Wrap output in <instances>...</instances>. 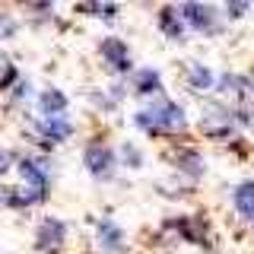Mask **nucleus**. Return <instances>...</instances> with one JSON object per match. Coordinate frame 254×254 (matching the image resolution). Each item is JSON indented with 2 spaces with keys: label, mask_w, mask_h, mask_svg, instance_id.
<instances>
[{
  "label": "nucleus",
  "mask_w": 254,
  "mask_h": 254,
  "mask_svg": "<svg viewBox=\"0 0 254 254\" xmlns=\"http://www.w3.org/2000/svg\"><path fill=\"white\" fill-rule=\"evenodd\" d=\"M133 124L146 133H172V130H185L188 127V115L175 105V102L156 99V102L143 105L137 115H133Z\"/></svg>",
  "instance_id": "nucleus-1"
},
{
  "label": "nucleus",
  "mask_w": 254,
  "mask_h": 254,
  "mask_svg": "<svg viewBox=\"0 0 254 254\" xmlns=\"http://www.w3.org/2000/svg\"><path fill=\"white\" fill-rule=\"evenodd\" d=\"M219 89L226 95L235 99V115H238V124H248L254 127V79L251 76H242V73H226L219 79Z\"/></svg>",
  "instance_id": "nucleus-2"
},
{
  "label": "nucleus",
  "mask_w": 254,
  "mask_h": 254,
  "mask_svg": "<svg viewBox=\"0 0 254 254\" xmlns=\"http://www.w3.org/2000/svg\"><path fill=\"white\" fill-rule=\"evenodd\" d=\"M235 124H238V115L229 111L226 105H219V102H210L200 115V130L210 133V137H232Z\"/></svg>",
  "instance_id": "nucleus-3"
},
{
  "label": "nucleus",
  "mask_w": 254,
  "mask_h": 254,
  "mask_svg": "<svg viewBox=\"0 0 254 254\" xmlns=\"http://www.w3.org/2000/svg\"><path fill=\"white\" fill-rule=\"evenodd\" d=\"M181 16H185V22H188V26H194L197 32H206V35L219 32V13L213 10V6L185 3V6H181Z\"/></svg>",
  "instance_id": "nucleus-4"
},
{
  "label": "nucleus",
  "mask_w": 254,
  "mask_h": 254,
  "mask_svg": "<svg viewBox=\"0 0 254 254\" xmlns=\"http://www.w3.org/2000/svg\"><path fill=\"white\" fill-rule=\"evenodd\" d=\"M83 162L95 178H111V172H115V153H111L108 146H102V143H92V146L86 149Z\"/></svg>",
  "instance_id": "nucleus-5"
},
{
  "label": "nucleus",
  "mask_w": 254,
  "mask_h": 254,
  "mask_svg": "<svg viewBox=\"0 0 254 254\" xmlns=\"http://www.w3.org/2000/svg\"><path fill=\"white\" fill-rule=\"evenodd\" d=\"M64 238H67V226L61 219H42L35 245H38V251H58L64 245Z\"/></svg>",
  "instance_id": "nucleus-6"
},
{
  "label": "nucleus",
  "mask_w": 254,
  "mask_h": 254,
  "mask_svg": "<svg viewBox=\"0 0 254 254\" xmlns=\"http://www.w3.org/2000/svg\"><path fill=\"white\" fill-rule=\"evenodd\" d=\"M19 175H22V185L48 190V178H51V175H48L45 159H22V162H19Z\"/></svg>",
  "instance_id": "nucleus-7"
},
{
  "label": "nucleus",
  "mask_w": 254,
  "mask_h": 254,
  "mask_svg": "<svg viewBox=\"0 0 254 254\" xmlns=\"http://www.w3.org/2000/svg\"><path fill=\"white\" fill-rule=\"evenodd\" d=\"M102 58H105L118 73H124V70L130 67V54H127V45L121 38H105V42H102Z\"/></svg>",
  "instance_id": "nucleus-8"
},
{
  "label": "nucleus",
  "mask_w": 254,
  "mask_h": 254,
  "mask_svg": "<svg viewBox=\"0 0 254 254\" xmlns=\"http://www.w3.org/2000/svg\"><path fill=\"white\" fill-rule=\"evenodd\" d=\"M48 190L42 188H29V185H19V188H3V200L6 206H29V203H38L45 200Z\"/></svg>",
  "instance_id": "nucleus-9"
},
{
  "label": "nucleus",
  "mask_w": 254,
  "mask_h": 254,
  "mask_svg": "<svg viewBox=\"0 0 254 254\" xmlns=\"http://www.w3.org/2000/svg\"><path fill=\"white\" fill-rule=\"evenodd\" d=\"M185 73H188V83L194 86V89H213V86H216L213 70L206 67V64H200V61H188L185 64Z\"/></svg>",
  "instance_id": "nucleus-10"
},
{
  "label": "nucleus",
  "mask_w": 254,
  "mask_h": 254,
  "mask_svg": "<svg viewBox=\"0 0 254 254\" xmlns=\"http://www.w3.org/2000/svg\"><path fill=\"white\" fill-rule=\"evenodd\" d=\"M38 108H42V118H61L67 111V95L61 89H45L38 95Z\"/></svg>",
  "instance_id": "nucleus-11"
},
{
  "label": "nucleus",
  "mask_w": 254,
  "mask_h": 254,
  "mask_svg": "<svg viewBox=\"0 0 254 254\" xmlns=\"http://www.w3.org/2000/svg\"><path fill=\"white\" fill-rule=\"evenodd\" d=\"M159 22H162V32L169 38L185 35V16H181V6H162V10H159Z\"/></svg>",
  "instance_id": "nucleus-12"
},
{
  "label": "nucleus",
  "mask_w": 254,
  "mask_h": 254,
  "mask_svg": "<svg viewBox=\"0 0 254 254\" xmlns=\"http://www.w3.org/2000/svg\"><path fill=\"white\" fill-rule=\"evenodd\" d=\"M232 200H235V210L242 213L245 219L254 222V181H242V185L235 188Z\"/></svg>",
  "instance_id": "nucleus-13"
},
{
  "label": "nucleus",
  "mask_w": 254,
  "mask_h": 254,
  "mask_svg": "<svg viewBox=\"0 0 254 254\" xmlns=\"http://www.w3.org/2000/svg\"><path fill=\"white\" fill-rule=\"evenodd\" d=\"M38 130L45 133L51 143H58V140H67L70 133H73V127H70L67 118H42V124H38Z\"/></svg>",
  "instance_id": "nucleus-14"
},
{
  "label": "nucleus",
  "mask_w": 254,
  "mask_h": 254,
  "mask_svg": "<svg viewBox=\"0 0 254 254\" xmlns=\"http://www.w3.org/2000/svg\"><path fill=\"white\" fill-rule=\"evenodd\" d=\"M99 245L105 251H121V245H124V235H121V229L115 226V222H99Z\"/></svg>",
  "instance_id": "nucleus-15"
},
{
  "label": "nucleus",
  "mask_w": 254,
  "mask_h": 254,
  "mask_svg": "<svg viewBox=\"0 0 254 254\" xmlns=\"http://www.w3.org/2000/svg\"><path fill=\"white\" fill-rule=\"evenodd\" d=\"M133 89H137L140 95L159 92V89H162V79H159L156 70H137V76H133Z\"/></svg>",
  "instance_id": "nucleus-16"
},
{
  "label": "nucleus",
  "mask_w": 254,
  "mask_h": 254,
  "mask_svg": "<svg viewBox=\"0 0 254 254\" xmlns=\"http://www.w3.org/2000/svg\"><path fill=\"white\" fill-rule=\"evenodd\" d=\"M178 165H181V169H188L190 175H200V169H203V165H200V156H197L194 149H181Z\"/></svg>",
  "instance_id": "nucleus-17"
},
{
  "label": "nucleus",
  "mask_w": 254,
  "mask_h": 254,
  "mask_svg": "<svg viewBox=\"0 0 254 254\" xmlns=\"http://www.w3.org/2000/svg\"><path fill=\"white\" fill-rule=\"evenodd\" d=\"M16 79H19V76H16V67H13V64L3 58V79H0V86H3V89H10Z\"/></svg>",
  "instance_id": "nucleus-18"
},
{
  "label": "nucleus",
  "mask_w": 254,
  "mask_h": 254,
  "mask_svg": "<svg viewBox=\"0 0 254 254\" xmlns=\"http://www.w3.org/2000/svg\"><path fill=\"white\" fill-rule=\"evenodd\" d=\"M226 13H229V16H242V13H248V3H229Z\"/></svg>",
  "instance_id": "nucleus-19"
},
{
  "label": "nucleus",
  "mask_w": 254,
  "mask_h": 254,
  "mask_svg": "<svg viewBox=\"0 0 254 254\" xmlns=\"http://www.w3.org/2000/svg\"><path fill=\"white\" fill-rule=\"evenodd\" d=\"M86 10H92V13H99V16H115L118 13L115 6H99V3H95V6H86Z\"/></svg>",
  "instance_id": "nucleus-20"
},
{
  "label": "nucleus",
  "mask_w": 254,
  "mask_h": 254,
  "mask_svg": "<svg viewBox=\"0 0 254 254\" xmlns=\"http://www.w3.org/2000/svg\"><path fill=\"white\" fill-rule=\"evenodd\" d=\"M124 159H130V165H140V156L133 146H124Z\"/></svg>",
  "instance_id": "nucleus-21"
}]
</instances>
